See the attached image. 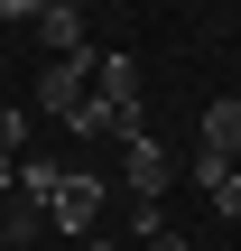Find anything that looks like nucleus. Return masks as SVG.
Returning a JSON list of instances; mask_svg holds the SVG:
<instances>
[{
	"label": "nucleus",
	"mask_w": 241,
	"mask_h": 251,
	"mask_svg": "<svg viewBox=\"0 0 241 251\" xmlns=\"http://www.w3.org/2000/svg\"><path fill=\"white\" fill-rule=\"evenodd\" d=\"M46 224L56 233H102V177L93 168H65L56 196H46Z\"/></svg>",
	"instance_id": "1"
},
{
	"label": "nucleus",
	"mask_w": 241,
	"mask_h": 251,
	"mask_svg": "<svg viewBox=\"0 0 241 251\" xmlns=\"http://www.w3.org/2000/svg\"><path fill=\"white\" fill-rule=\"evenodd\" d=\"M84 102H93V47H84V56H56V65L37 75V112H56V121H74Z\"/></svg>",
	"instance_id": "2"
},
{
	"label": "nucleus",
	"mask_w": 241,
	"mask_h": 251,
	"mask_svg": "<svg viewBox=\"0 0 241 251\" xmlns=\"http://www.w3.org/2000/svg\"><path fill=\"white\" fill-rule=\"evenodd\" d=\"M121 177H130V196H139V205H158V196L176 186V158H167L158 140H121Z\"/></svg>",
	"instance_id": "3"
},
{
	"label": "nucleus",
	"mask_w": 241,
	"mask_h": 251,
	"mask_svg": "<svg viewBox=\"0 0 241 251\" xmlns=\"http://www.w3.org/2000/svg\"><path fill=\"white\" fill-rule=\"evenodd\" d=\"M204 158L241 168V102H204Z\"/></svg>",
	"instance_id": "4"
},
{
	"label": "nucleus",
	"mask_w": 241,
	"mask_h": 251,
	"mask_svg": "<svg viewBox=\"0 0 241 251\" xmlns=\"http://www.w3.org/2000/svg\"><path fill=\"white\" fill-rule=\"evenodd\" d=\"M93 93L102 102H139V65L130 56H93Z\"/></svg>",
	"instance_id": "5"
},
{
	"label": "nucleus",
	"mask_w": 241,
	"mask_h": 251,
	"mask_svg": "<svg viewBox=\"0 0 241 251\" xmlns=\"http://www.w3.org/2000/svg\"><path fill=\"white\" fill-rule=\"evenodd\" d=\"M37 37H46L56 56H84V9H65V0H56V9L37 19Z\"/></svg>",
	"instance_id": "6"
},
{
	"label": "nucleus",
	"mask_w": 241,
	"mask_h": 251,
	"mask_svg": "<svg viewBox=\"0 0 241 251\" xmlns=\"http://www.w3.org/2000/svg\"><path fill=\"white\" fill-rule=\"evenodd\" d=\"M0 233H9V251H37V233H46V205H28V196H19V205L0 214Z\"/></svg>",
	"instance_id": "7"
},
{
	"label": "nucleus",
	"mask_w": 241,
	"mask_h": 251,
	"mask_svg": "<svg viewBox=\"0 0 241 251\" xmlns=\"http://www.w3.org/2000/svg\"><path fill=\"white\" fill-rule=\"evenodd\" d=\"M56 177H65L56 158H19V196H28V205H46V196H56Z\"/></svg>",
	"instance_id": "8"
},
{
	"label": "nucleus",
	"mask_w": 241,
	"mask_h": 251,
	"mask_svg": "<svg viewBox=\"0 0 241 251\" xmlns=\"http://www.w3.org/2000/svg\"><path fill=\"white\" fill-rule=\"evenodd\" d=\"M204 205H214V214H223V224H241V168H223V177H214V186H204Z\"/></svg>",
	"instance_id": "9"
},
{
	"label": "nucleus",
	"mask_w": 241,
	"mask_h": 251,
	"mask_svg": "<svg viewBox=\"0 0 241 251\" xmlns=\"http://www.w3.org/2000/svg\"><path fill=\"white\" fill-rule=\"evenodd\" d=\"M19 149H28V112H19V102H0V158H19Z\"/></svg>",
	"instance_id": "10"
},
{
	"label": "nucleus",
	"mask_w": 241,
	"mask_h": 251,
	"mask_svg": "<svg viewBox=\"0 0 241 251\" xmlns=\"http://www.w3.org/2000/svg\"><path fill=\"white\" fill-rule=\"evenodd\" d=\"M56 0H0V19H46Z\"/></svg>",
	"instance_id": "11"
},
{
	"label": "nucleus",
	"mask_w": 241,
	"mask_h": 251,
	"mask_svg": "<svg viewBox=\"0 0 241 251\" xmlns=\"http://www.w3.org/2000/svg\"><path fill=\"white\" fill-rule=\"evenodd\" d=\"M139 251H195V242H186V233H167V224H158V233H149V242H139Z\"/></svg>",
	"instance_id": "12"
},
{
	"label": "nucleus",
	"mask_w": 241,
	"mask_h": 251,
	"mask_svg": "<svg viewBox=\"0 0 241 251\" xmlns=\"http://www.w3.org/2000/svg\"><path fill=\"white\" fill-rule=\"evenodd\" d=\"M0 196H19V158H0Z\"/></svg>",
	"instance_id": "13"
},
{
	"label": "nucleus",
	"mask_w": 241,
	"mask_h": 251,
	"mask_svg": "<svg viewBox=\"0 0 241 251\" xmlns=\"http://www.w3.org/2000/svg\"><path fill=\"white\" fill-rule=\"evenodd\" d=\"M65 9H84V0H65Z\"/></svg>",
	"instance_id": "14"
},
{
	"label": "nucleus",
	"mask_w": 241,
	"mask_h": 251,
	"mask_svg": "<svg viewBox=\"0 0 241 251\" xmlns=\"http://www.w3.org/2000/svg\"><path fill=\"white\" fill-rule=\"evenodd\" d=\"M93 251H111V242H93Z\"/></svg>",
	"instance_id": "15"
}]
</instances>
